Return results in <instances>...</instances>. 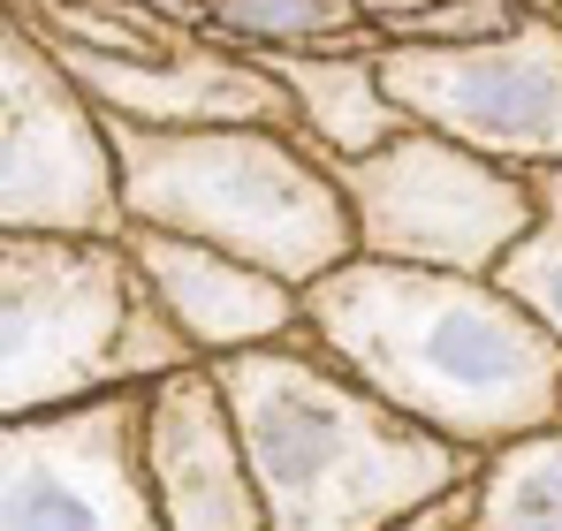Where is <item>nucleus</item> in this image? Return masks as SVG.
Segmentation results:
<instances>
[{"label": "nucleus", "instance_id": "nucleus-12", "mask_svg": "<svg viewBox=\"0 0 562 531\" xmlns=\"http://www.w3.org/2000/svg\"><path fill=\"white\" fill-rule=\"evenodd\" d=\"M259 61L296 99V137L319 160H358V152H380L387 137L418 129L380 77V54L335 46V54H259Z\"/></svg>", "mask_w": 562, "mask_h": 531}, {"label": "nucleus", "instance_id": "nucleus-10", "mask_svg": "<svg viewBox=\"0 0 562 531\" xmlns=\"http://www.w3.org/2000/svg\"><path fill=\"white\" fill-rule=\"evenodd\" d=\"M54 54L92 91V106L106 122H137V129H236V122H259V129L296 137V99L281 91V77L259 54H236L221 38H190L168 61H106V54H77V46H54Z\"/></svg>", "mask_w": 562, "mask_h": 531}, {"label": "nucleus", "instance_id": "nucleus-1", "mask_svg": "<svg viewBox=\"0 0 562 531\" xmlns=\"http://www.w3.org/2000/svg\"><path fill=\"white\" fill-rule=\"evenodd\" d=\"M304 335L464 455L562 418V342L494 273L350 259L304 289Z\"/></svg>", "mask_w": 562, "mask_h": 531}, {"label": "nucleus", "instance_id": "nucleus-9", "mask_svg": "<svg viewBox=\"0 0 562 531\" xmlns=\"http://www.w3.org/2000/svg\"><path fill=\"white\" fill-rule=\"evenodd\" d=\"M145 471L168 531H267V494L213 364L145 387Z\"/></svg>", "mask_w": 562, "mask_h": 531}, {"label": "nucleus", "instance_id": "nucleus-11", "mask_svg": "<svg viewBox=\"0 0 562 531\" xmlns=\"http://www.w3.org/2000/svg\"><path fill=\"white\" fill-rule=\"evenodd\" d=\"M130 251H137L145 281L168 304V319L190 335V350L205 364L304 335V289L267 273V266L213 251V244H190V236H168V228H130Z\"/></svg>", "mask_w": 562, "mask_h": 531}, {"label": "nucleus", "instance_id": "nucleus-16", "mask_svg": "<svg viewBox=\"0 0 562 531\" xmlns=\"http://www.w3.org/2000/svg\"><path fill=\"white\" fill-rule=\"evenodd\" d=\"M532 197H540V221H532V236L502 259L494 281L562 342V168H532Z\"/></svg>", "mask_w": 562, "mask_h": 531}, {"label": "nucleus", "instance_id": "nucleus-14", "mask_svg": "<svg viewBox=\"0 0 562 531\" xmlns=\"http://www.w3.org/2000/svg\"><path fill=\"white\" fill-rule=\"evenodd\" d=\"M471 517H479V531H562V418L479 455Z\"/></svg>", "mask_w": 562, "mask_h": 531}, {"label": "nucleus", "instance_id": "nucleus-5", "mask_svg": "<svg viewBox=\"0 0 562 531\" xmlns=\"http://www.w3.org/2000/svg\"><path fill=\"white\" fill-rule=\"evenodd\" d=\"M350 221H358V259L387 266H441V273H502V259L532 236L540 197L532 168L486 160L441 129H403L380 152L327 160Z\"/></svg>", "mask_w": 562, "mask_h": 531}, {"label": "nucleus", "instance_id": "nucleus-13", "mask_svg": "<svg viewBox=\"0 0 562 531\" xmlns=\"http://www.w3.org/2000/svg\"><path fill=\"white\" fill-rule=\"evenodd\" d=\"M205 38L236 54H335V46L387 54L358 0H205Z\"/></svg>", "mask_w": 562, "mask_h": 531}, {"label": "nucleus", "instance_id": "nucleus-15", "mask_svg": "<svg viewBox=\"0 0 562 531\" xmlns=\"http://www.w3.org/2000/svg\"><path fill=\"white\" fill-rule=\"evenodd\" d=\"M38 38L54 46H77V54H106V61H168L183 54L198 31L168 23L160 8L145 0H8Z\"/></svg>", "mask_w": 562, "mask_h": 531}, {"label": "nucleus", "instance_id": "nucleus-6", "mask_svg": "<svg viewBox=\"0 0 562 531\" xmlns=\"http://www.w3.org/2000/svg\"><path fill=\"white\" fill-rule=\"evenodd\" d=\"M0 228L130 236L114 122L15 8H0Z\"/></svg>", "mask_w": 562, "mask_h": 531}, {"label": "nucleus", "instance_id": "nucleus-19", "mask_svg": "<svg viewBox=\"0 0 562 531\" xmlns=\"http://www.w3.org/2000/svg\"><path fill=\"white\" fill-rule=\"evenodd\" d=\"M426 8H434V0H358V15L373 23L387 46H403V38L418 31V15H426Z\"/></svg>", "mask_w": 562, "mask_h": 531}, {"label": "nucleus", "instance_id": "nucleus-17", "mask_svg": "<svg viewBox=\"0 0 562 531\" xmlns=\"http://www.w3.org/2000/svg\"><path fill=\"white\" fill-rule=\"evenodd\" d=\"M532 8H548V0H434L403 46H486V38H509L517 23H532Z\"/></svg>", "mask_w": 562, "mask_h": 531}, {"label": "nucleus", "instance_id": "nucleus-18", "mask_svg": "<svg viewBox=\"0 0 562 531\" xmlns=\"http://www.w3.org/2000/svg\"><path fill=\"white\" fill-rule=\"evenodd\" d=\"M387 531H479V517H471V478L457 486V494H441V501L411 509L403 524H387Z\"/></svg>", "mask_w": 562, "mask_h": 531}, {"label": "nucleus", "instance_id": "nucleus-8", "mask_svg": "<svg viewBox=\"0 0 562 531\" xmlns=\"http://www.w3.org/2000/svg\"><path fill=\"white\" fill-rule=\"evenodd\" d=\"M0 531H168L145 471V387L8 418Z\"/></svg>", "mask_w": 562, "mask_h": 531}, {"label": "nucleus", "instance_id": "nucleus-2", "mask_svg": "<svg viewBox=\"0 0 562 531\" xmlns=\"http://www.w3.org/2000/svg\"><path fill=\"white\" fill-rule=\"evenodd\" d=\"M213 372L251 448L267 531H387L479 471V455L380 403L312 335L236 350Z\"/></svg>", "mask_w": 562, "mask_h": 531}, {"label": "nucleus", "instance_id": "nucleus-7", "mask_svg": "<svg viewBox=\"0 0 562 531\" xmlns=\"http://www.w3.org/2000/svg\"><path fill=\"white\" fill-rule=\"evenodd\" d=\"M380 77L418 129L509 168H562V15L532 8L486 46H387Z\"/></svg>", "mask_w": 562, "mask_h": 531}, {"label": "nucleus", "instance_id": "nucleus-4", "mask_svg": "<svg viewBox=\"0 0 562 531\" xmlns=\"http://www.w3.org/2000/svg\"><path fill=\"white\" fill-rule=\"evenodd\" d=\"M130 228H168L236 251L281 281L312 289L358 259V221L335 168L289 129H137L114 122Z\"/></svg>", "mask_w": 562, "mask_h": 531}, {"label": "nucleus", "instance_id": "nucleus-20", "mask_svg": "<svg viewBox=\"0 0 562 531\" xmlns=\"http://www.w3.org/2000/svg\"><path fill=\"white\" fill-rule=\"evenodd\" d=\"M548 8H555V15H562V0H548Z\"/></svg>", "mask_w": 562, "mask_h": 531}, {"label": "nucleus", "instance_id": "nucleus-3", "mask_svg": "<svg viewBox=\"0 0 562 531\" xmlns=\"http://www.w3.org/2000/svg\"><path fill=\"white\" fill-rule=\"evenodd\" d=\"M190 364L205 357L168 319L130 236L0 228V410L8 418L137 395Z\"/></svg>", "mask_w": 562, "mask_h": 531}]
</instances>
